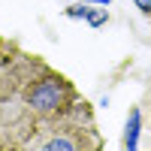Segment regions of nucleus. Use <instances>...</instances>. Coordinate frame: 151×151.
<instances>
[{
    "label": "nucleus",
    "mask_w": 151,
    "mask_h": 151,
    "mask_svg": "<svg viewBox=\"0 0 151 151\" xmlns=\"http://www.w3.org/2000/svg\"><path fill=\"white\" fill-rule=\"evenodd\" d=\"M67 15H70V18H85V15H88V6H70Z\"/></svg>",
    "instance_id": "obj_4"
},
{
    "label": "nucleus",
    "mask_w": 151,
    "mask_h": 151,
    "mask_svg": "<svg viewBox=\"0 0 151 151\" xmlns=\"http://www.w3.org/2000/svg\"><path fill=\"white\" fill-rule=\"evenodd\" d=\"M91 3H100V6H109L112 0H91Z\"/></svg>",
    "instance_id": "obj_6"
},
{
    "label": "nucleus",
    "mask_w": 151,
    "mask_h": 151,
    "mask_svg": "<svg viewBox=\"0 0 151 151\" xmlns=\"http://www.w3.org/2000/svg\"><path fill=\"white\" fill-rule=\"evenodd\" d=\"M133 3L139 6V9L145 12V15H151V0H133Z\"/></svg>",
    "instance_id": "obj_5"
},
{
    "label": "nucleus",
    "mask_w": 151,
    "mask_h": 151,
    "mask_svg": "<svg viewBox=\"0 0 151 151\" xmlns=\"http://www.w3.org/2000/svg\"><path fill=\"white\" fill-rule=\"evenodd\" d=\"M136 142H139V109L130 112L127 118V133H124V148H136Z\"/></svg>",
    "instance_id": "obj_2"
},
{
    "label": "nucleus",
    "mask_w": 151,
    "mask_h": 151,
    "mask_svg": "<svg viewBox=\"0 0 151 151\" xmlns=\"http://www.w3.org/2000/svg\"><path fill=\"white\" fill-rule=\"evenodd\" d=\"M73 100V88L67 79L60 76L45 73L42 79H36V85L27 91V106L36 115H58V112H67Z\"/></svg>",
    "instance_id": "obj_1"
},
{
    "label": "nucleus",
    "mask_w": 151,
    "mask_h": 151,
    "mask_svg": "<svg viewBox=\"0 0 151 151\" xmlns=\"http://www.w3.org/2000/svg\"><path fill=\"white\" fill-rule=\"evenodd\" d=\"M88 24H94V27H100V24H106V9H88Z\"/></svg>",
    "instance_id": "obj_3"
}]
</instances>
